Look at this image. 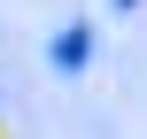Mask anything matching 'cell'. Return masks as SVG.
I'll return each instance as SVG.
<instances>
[{
    "instance_id": "obj_1",
    "label": "cell",
    "mask_w": 147,
    "mask_h": 139,
    "mask_svg": "<svg viewBox=\"0 0 147 139\" xmlns=\"http://www.w3.org/2000/svg\"><path fill=\"white\" fill-rule=\"evenodd\" d=\"M85 54H93V31H85V23H70V31L54 39V70H85Z\"/></svg>"
}]
</instances>
